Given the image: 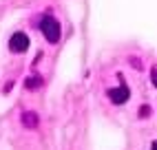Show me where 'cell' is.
Segmentation results:
<instances>
[{
  "instance_id": "obj_1",
  "label": "cell",
  "mask_w": 157,
  "mask_h": 150,
  "mask_svg": "<svg viewBox=\"0 0 157 150\" xmlns=\"http://www.w3.org/2000/svg\"><path fill=\"white\" fill-rule=\"evenodd\" d=\"M40 31L44 33V38L51 42V44L60 42V22H58L56 18L44 16V18H42V22H40Z\"/></svg>"
},
{
  "instance_id": "obj_2",
  "label": "cell",
  "mask_w": 157,
  "mask_h": 150,
  "mask_svg": "<svg viewBox=\"0 0 157 150\" xmlns=\"http://www.w3.org/2000/svg\"><path fill=\"white\" fill-rule=\"evenodd\" d=\"M9 49L13 53H25L29 49V38L22 33V31H18V33H13L11 40H9Z\"/></svg>"
},
{
  "instance_id": "obj_3",
  "label": "cell",
  "mask_w": 157,
  "mask_h": 150,
  "mask_svg": "<svg viewBox=\"0 0 157 150\" xmlns=\"http://www.w3.org/2000/svg\"><path fill=\"white\" fill-rule=\"evenodd\" d=\"M128 97H131V93H128V86H126V84H120V86L117 88H111L109 91V99L113 102V104H124V102H128Z\"/></svg>"
},
{
  "instance_id": "obj_4",
  "label": "cell",
  "mask_w": 157,
  "mask_h": 150,
  "mask_svg": "<svg viewBox=\"0 0 157 150\" xmlns=\"http://www.w3.org/2000/svg\"><path fill=\"white\" fill-rule=\"evenodd\" d=\"M20 122H22L25 128H29V130H33V128H38L40 119H38V115L33 111H25L22 115H20Z\"/></svg>"
},
{
  "instance_id": "obj_5",
  "label": "cell",
  "mask_w": 157,
  "mask_h": 150,
  "mask_svg": "<svg viewBox=\"0 0 157 150\" xmlns=\"http://www.w3.org/2000/svg\"><path fill=\"white\" fill-rule=\"evenodd\" d=\"M40 84H42L40 77H29L27 80V88H36V86H40Z\"/></svg>"
},
{
  "instance_id": "obj_6",
  "label": "cell",
  "mask_w": 157,
  "mask_h": 150,
  "mask_svg": "<svg viewBox=\"0 0 157 150\" xmlns=\"http://www.w3.org/2000/svg\"><path fill=\"white\" fill-rule=\"evenodd\" d=\"M142 117H148L151 115V106H142V113H140Z\"/></svg>"
}]
</instances>
